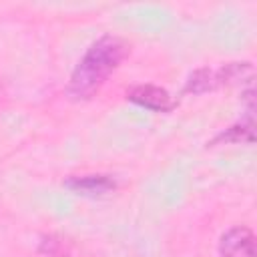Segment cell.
<instances>
[{"label":"cell","mask_w":257,"mask_h":257,"mask_svg":"<svg viewBox=\"0 0 257 257\" xmlns=\"http://www.w3.org/2000/svg\"><path fill=\"white\" fill-rule=\"evenodd\" d=\"M128 52V44L114 34H104L92 42L68 80V94L72 98H90L106 82V78L118 68Z\"/></svg>","instance_id":"cell-1"},{"label":"cell","mask_w":257,"mask_h":257,"mask_svg":"<svg viewBox=\"0 0 257 257\" xmlns=\"http://www.w3.org/2000/svg\"><path fill=\"white\" fill-rule=\"evenodd\" d=\"M126 98L143 108L155 110V112H171L179 100L165 88L155 84H137L126 90Z\"/></svg>","instance_id":"cell-2"},{"label":"cell","mask_w":257,"mask_h":257,"mask_svg":"<svg viewBox=\"0 0 257 257\" xmlns=\"http://www.w3.org/2000/svg\"><path fill=\"white\" fill-rule=\"evenodd\" d=\"M221 257H255V237L249 227L237 225L223 233L219 241Z\"/></svg>","instance_id":"cell-3"},{"label":"cell","mask_w":257,"mask_h":257,"mask_svg":"<svg viewBox=\"0 0 257 257\" xmlns=\"http://www.w3.org/2000/svg\"><path fill=\"white\" fill-rule=\"evenodd\" d=\"M64 185L76 193H82V195H104V193H110L116 183L112 177L108 175H74V177H68L64 181Z\"/></svg>","instance_id":"cell-4"},{"label":"cell","mask_w":257,"mask_h":257,"mask_svg":"<svg viewBox=\"0 0 257 257\" xmlns=\"http://www.w3.org/2000/svg\"><path fill=\"white\" fill-rule=\"evenodd\" d=\"M223 86V76L221 70H211V68H199L195 70L187 84H185V92H193V94H201V92H209Z\"/></svg>","instance_id":"cell-5"},{"label":"cell","mask_w":257,"mask_h":257,"mask_svg":"<svg viewBox=\"0 0 257 257\" xmlns=\"http://www.w3.org/2000/svg\"><path fill=\"white\" fill-rule=\"evenodd\" d=\"M213 143H253V116L249 114L245 120L229 126L217 135Z\"/></svg>","instance_id":"cell-6"},{"label":"cell","mask_w":257,"mask_h":257,"mask_svg":"<svg viewBox=\"0 0 257 257\" xmlns=\"http://www.w3.org/2000/svg\"><path fill=\"white\" fill-rule=\"evenodd\" d=\"M40 251L48 253V255H54V257H70V247H66V241L56 237V235H48L42 239L40 243Z\"/></svg>","instance_id":"cell-7"}]
</instances>
